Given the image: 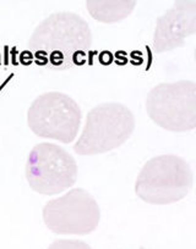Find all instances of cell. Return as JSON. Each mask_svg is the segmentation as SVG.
<instances>
[{
  "label": "cell",
  "mask_w": 196,
  "mask_h": 249,
  "mask_svg": "<svg viewBox=\"0 0 196 249\" xmlns=\"http://www.w3.org/2000/svg\"><path fill=\"white\" fill-rule=\"evenodd\" d=\"M92 44L87 21L71 11H59L40 21L27 42L37 65L65 71L82 65Z\"/></svg>",
  "instance_id": "cell-1"
},
{
  "label": "cell",
  "mask_w": 196,
  "mask_h": 249,
  "mask_svg": "<svg viewBox=\"0 0 196 249\" xmlns=\"http://www.w3.org/2000/svg\"><path fill=\"white\" fill-rule=\"evenodd\" d=\"M193 183V170L185 159L173 154L158 155L142 166L135 193L145 203L167 205L185 198Z\"/></svg>",
  "instance_id": "cell-2"
},
{
  "label": "cell",
  "mask_w": 196,
  "mask_h": 249,
  "mask_svg": "<svg viewBox=\"0 0 196 249\" xmlns=\"http://www.w3.org/2000/svg\"><path fill=\"white\" fill-rule=\"evenodd\" d=\"M135 130L133 111L120 103H103L86 116L74 152L78 155L104 154L123 145Z\"/></svg>",
  "instance_id": "cell-3"
},
{
  "label": "cell",
  "mask_w": 196,
  "mask_h": 249,
  "mask_svg": "<svg viewBox=\"0 0 196 249\" xmlns=\"http://www.w3.org/2000/svg\"><path fill=\"white\" fill-rule=\"evenodd\" d=\"M150 119L171 132H186L196 127V83L190 80L155 86L146 98Z\"/></svg>",
  "instance_id": "cell-4"
},
{
  "label": "cell",
  "mask_w": 196,
  "mask_h": 249,
  "mask_svg": "<svg viewBox=\"0 0 196 249\" xmlns=\"http://www.w3.org/2000/svg\"><path fill=\"white\" fill-rule=\"evenodd\" d=\"M82 112L78 103L65 93L47 92L38 95L27 111V124L36 136L71 143L80 128Z\"/></svg>",
  "instance_id": "cell-5"
},
{
  "label": "cell",
  "mask_w": 196,
  "mask_h": 249,
  "mask_svg": "<svg viewBox=\"0 0 196 249\" xmlns=\"http://www.w3.org/2000/svg\"><path fill=\"white\" fill-rule=\"evenodd\" d=\"M26 179L28 186L39 195H59L76 183L78 164L60 145L39 143L27 157Z\"/></svg>",
  "instance_id": "cell-6"
},
{
  "label": "cell",
  "mask_w": 196,
  "mask_h": 249,
  "mask_svg": "<svg viewBox=\"0 0 196 249\" xmlns=\"http://www.w3.org/2000/svg\"><path fill=\"white\" fill-rule=\"evenodd\" d=\"M101 220L98 203L88 191L74 188L52 199L43 208L45 226L57 234L85 236L97 229Z\"/></svg>",
  "instance_id": "cell-7"
},
{
  "label": "cell",
  "mask_w": 196,
  "mask_h": 249,
  "mask_svg": "<svg viewBox=\"0 0 196 249\" xmlns=\"http://www.w3.org/2000/svg\"><path fill=\"white\" fill-rule=\"evenodd\" d=\"M196 33V1L178 0L159 16L155 27L152 49L157 54L184 47L186 38Z\"/></svg>",
  "instance_id": "cell-8"
},
{
  "label": "cell",
  "mask_w": 196,
  "mask_h": 249,
  "mask_svg": "<svg viewBox=\"0 0 196 249\" xmlns=\"http://www.w3.org/2000/svg\"><path fill=\"white\" fill-rule=\"evenodd\" d=\"M135 0H88L86 8L95 20L103 23H116L131 15Z\"/></svg>",
  "instance_id": "cell-9"
},
{
  "label": "cell",
  "mask_w": 196,
  "mask_h": 249,
  "mask_svg": "<svg viewBox=\"0 0 196 249\" xmlns=\"http://www.w3.org/2000/svg\"><path fill=\"white\" fill-rule=\"evenodd\" d=\"M47 249H92L86 242L78 239H57Z\"/></svg>",
  "instance_id": "cell-10"
},
{
  "label": "cell",
  "mask_w": 196,
  "mask_h": 249,
  "mask_svg": "<svg viewBox=\"0 0 196 249\" xmlns=\"http://www.w3.org/2000/svg\"><path fill=\"white\" fill-rule=\"evenodd\" d=\"M140 249H145V248H140Z\"/></svg>",
  "instance_id": "cell-11"
}]
</instances>
